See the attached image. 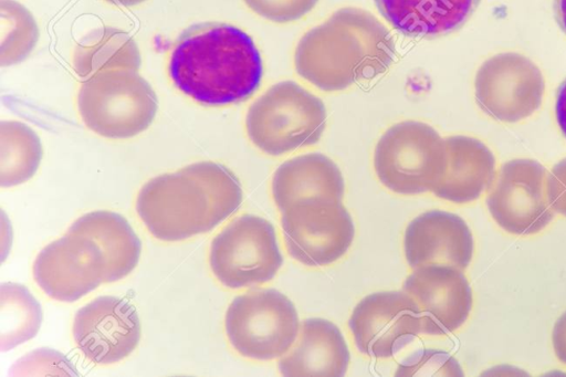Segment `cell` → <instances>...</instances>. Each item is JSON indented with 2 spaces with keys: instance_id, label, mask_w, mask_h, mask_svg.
Listing matches in <instances>:
<instances>
[{
  "instance_id": "1",
  "label": "cell",
  "mask_w": 566,
  "mask_h": 377,
  "mask_svg": "<svg viewBox=\"0 0 566 377\" xmlns=\"http://www.w3.org/2000/svg\"><path fill=\"white\" fill-rule=\"evenodd\" d=\"M174 85L206 106L247 101L259 88L263 64L252 38L223 22L187 28L176 40L168 61Z\"/></svg>"
},
{
  "instance_id": "2",
  "label": "cell",
  "mask_w": 566,
  "mask_h": 377,
  "mask_svg": "<svg viewBox=\"0 0 566 377\" xmlns=\"http://www.w3.org/2000/svg\"><path fill=\"white\" fill-rule=\"evenodd\" d=\"M242 188L226 166L199 161L147 181L136 211L148 231L163 241L209 232L241 205Z\"/></svg>"
},
{
  "instance_id": "3",
  "label": "cell",
  "mask_w": 566,
  "mask_h": 377,
  "mask_svg": "<svg viewBox=\"0 0 566 377\" xmlns=\"http://www.w3.org/2000/svg\"><path fill=\"white\" fill-rule=\"evenodd\" d=\"M395 54L388 29L370 12L347 7L301 38L294 65L312 85L336 92L385 73Z\"/></svg>"
},
{
  "instance_id": "4",
  "label": "cell",
  "mask_w": 566,
  "mask_h": 377,
  "mask_svg": "<svg viewBox=\"0 0 566 377\" xmlns=\"http://www.w3.org/2000/svg\"><path fill=\"white\" fill-rule=\"evenodd\" d=\"M84 124L107 138H129L153 123L158 101L150 84L137 70L115 67L87 77L77 93Z\"/></svg>"
},
{
  "instance_id": "5",
  "label": "cell",
  "mask_w": 566,
  "mask_h": 377,
  "mask_svg": "<svg viewBox=\"0 0 566 377\" xmlns=\"http://www.w3.org/2000/svg\"><path fill=\"white\" fill-rule=\"evenodd\" d=\"M323 101L293 81L272 85L247 113L250 140L263 153L280 156L316 144L325 129Z\"/></svg>"
},
{
  "instance_id": "6",
  "label": "cell",
  "mask_w": 566,
  "mask_h": 377,
  "mask_svg": "<svg viewBox=\"0 0 566 377\" xmlns=\"http://www.w3.org/2000/svg\"><path fill=\"white\" fill-rule=\"evenodd\" d=\"M447 164L446 143L430 125L403 121L379 138L374 167L380 182L399 195L432 191Z\"/></svg>"
},
{
  "instance_id": "7",
  "label": "cell",
  "mask_w": 566,
  "mask_h": 377,
  "mask_svg": "<svg viewBox=\"0 0 566 377\" xmlns=\"http://www.w3.org/2000/svg\"><path fill=\"white\" fill-rule=\"evenodd\" d=\"M226 334L244 357L269 360L283 356L294 344L300 321L292 301L275 289H255L229 305Z\"/></svg>"
},
{
  "instance_id": "8",
  "label": "cell",
  "mask_w": 566,
  "mask_h": 377,
  "mask_svg": "<svg viewBox=\"0 0 566 377\" xmlns=\"http://www.w3.org/2000/svg\"><path fill=\"white\" fill-rule=\"evenodd\" d=\"M210 268L230 289L271 281L283 263L273 224L255 214H242L212 240Z\"/></svg>"
},
{
  "instance_id": "9",
  "label": "cell",
  "mask_w": 566,
  "mask_h": 377,
  "mask_svg": "<svg viewBox=\"0 0 566 377\" xmlns=\"http://www.w3.org/2000/svg\"><path fill=\"white\" fill-rule=\"evenodd\" d=\"M284 242L290 255L307 266L328 265L349 249L355 227L342 201L308 198L282 212Z\"/></svg>"
},
{
  "instance_id": "10",
  "label": "cell",
  "mask_w": 566,
  "mask_h": 377,
  "mask_svg": "<svg viewBox=\"0 0 566 377\" xmlns=\"http://www.w3.org/2000/svg\"><path fill=\"white\" fill-rule=\"evenodd\" d=\"M545 80L537 65L523 54L499 53L479 67L474 96L479 107L502 123H517L542 105Z\"/></svg>"
},
{
  "instance_id": "11",
  "label": "cell",
  "mask_w": 566,
  "mask_h": 377,
  "mask_svg": "<svg viewBox=\"0 0 566 377\" xmlns=\"http://www.w3.org/2000/svg\"><path fill=\"white\" fill-rule=\"evenodd\" d=\"M546 168L517 158L501 166L489 187L486 206L493 220L517 235L542 231L554 218L546 198Z\"/></svg>"
},
{
  "instance_id": "12",
  "label": "cell",
  "mask_w": 566,
  "mask_h": 377,
  "mask_svg": "<svg viewBox=\"0 0 566 377\" xmlns=\"http://www.w3.org/2000/svg\"><path fill=\"white\" fill-rule=\"evenodd\" d=\"M348 325L358 350L375 358L394 356L421 333L418 306L405 291L365 296Z\"/></svg>"
},
{
  "instance_id": "13",
  "label": "cell",
  "mask_w": 566,
  "mask_h": 377,
  "mask_svg": "<svg viewBox=\"0 0 566 377\" xmlns=\"http://www.w3.org/2000/svg\"><path fill=\"white\" fill-rule=\"evenodd\" d=\"M33 275L50 297L74 302L104 282L105 264L93 240L67 232L40 251Z\"/></svg>"
},
{
  "instance_id": "14",
  "label": "cell",
  "mask_w": 566,
  "mask_h": 377,
  "mask_svg": "<svg viewBox=\"0 0 566 377\" xmlns=\"http://www.w3.org/2000/svg\"><path fill=\"white\" fill-rule=\"evenodd\" d=\"M77 348L95 364H112L127 357L138 345L140 322L127 300L103 295L81 307L73 322Z\"/></svg>"
},
{
  "instance_id": "15",
  "label": "cell",
  "mask_w": 566,
  "mask_h": 377,
  "mask_svg": "<svg viewBox=\"0 0 566 377\" xmlns=\"http://www.w3.org/2000/svg\"><path fill=\"white\" fill-rule=\"evenodd\" d=\"M403 291L418 306L421 333L447 335L469 317L472 290L462 270L447 264L416 268L403 284Z\"/></svg>"
},
{
  "instance_id": "16",
  "label": "cell",
  "mask_w": 566,
  "mask_h": 377,
  "mask_svg": "<svg viewBox=\"0 0 566 377\" xmlns=\"http://www.w3.org/2000/svg\"><path fill=\"white\" fill-rule=\"evenodd\" d=\"M403 248L406 260L413 269L447 264L464 270L472 260L474 243L471 230L461 217L431 210L409 222Z\"/></svg>"
},
{
  "instance_id": "17",
  "label": "cell",
  "mask_w": 566,
  "mask_h": 377,
  "mask_svg": "<svg viewBox=\"0 0 566 377\" xmlns=\"http://www.w3.org/2000/svg\"><path fill=\"white\" fill-rule=\"evenodd\" d=\"M296 343L279 360L287 377H340L350 360L346 341L332 322L314 317L300 326Z\"/></svg>"
},
{
  "instance_id": "18",
  "label": "cell",
  "mask_w": 566,
  "mask_h": 377,
  "mask_svg": "<svg viewBox=\"0 0 566 377\" xmlns=\"http://www.w3.org/2000/svg\"><path fill=\"white\" fill-rule=\"evenodd\" d=\"M381 17L412 39H436L461 29L481 0H374Z\"/></svg>"
},
{
  "instance_id": "19",
  "label": "cell",
  "mask_w": 566,
  "mask_h": 377,
  "mask_svg": "<svg viewBox=\"0 0 566 377\" xmlns=\"http://www.w3.org/2000/svg\"><path fill=\"white\" fill-rule=\"evenodd\" d=\"M446 170L432 192L444 200L467 203L476 200L491 186L495 158L481 140L463 135L444 138Z\"/></svg>"
},
{
  "instance_id": "20",
  "label": "cell",
  "mask_w": 566,
  "mask_h": 377,
  "mask_svg": "<svg viewBox=\"0 0 566 377\" xmlns=\"http://www.w3.org/2000/svg\"><path fill=\"white\" fill-rule=\"evenodd\" d=\"M345 182L338 166L321 153H310L281 164L272 178L273 200L281 212L308 198L342 201Z\"/></svg>"
},
{
  "instance_id": "21",
  "label": "cell",
  "mask_w": 566,
  "mask_h": 377,
  "mask_svg": "<svg viewBox=\"0 0 566 377\" xmlns=\"http://www.w3.org/2000/svg\"><path fill=\"white\" fill-rule=\"evenodd\" d=\"M67 232L84 235L96 243L104 259V282L125 277L138 263L140 240L119 213L106 210L88 212L80 217Z\"/></svg>"
},
{
  "instance_id": "22",
  "label": "cell",
  "mask_w": 566,
  "mask_h": 377,
  "mask_svg": "<svg viewBox=\"0 0 566 377\" xmlns=\"http://www.w3.org/2000/svg\"><path fill=\"white\" fill-rule=\"evenodd\" d=\"M139 66L140 53L134 39L112 27L92 30L77 42L73 52L74 71L83 78L107 69L138 71Z\"/></svg>"
},
{
  "instance_id": "23",
  "label": "cell",
  "mask_w": 566,
  "mask_h": 377,
  "mask_svg": "<svg viewBox=\"0 0 566 377\" xmlns=\"http://www.w3.org/2000/svg\"><path fill=\"white\" fill-rule=\"evenodd\" d=\"M41 158V142L33 129L20 122H1V187H12L29 180L36 172Z\"/></svg>"
},
{
  "instance_id": "24",
  "label": "cell",
  "mask_w": 566,
  "mask_h": 377,
  "mask_svg": "<svg viewBox=\"0 0 566 377\" xmlns=\"http://www.w3.org/2000/svg\"><path fill=\"white\" fill-rule=\"evenodd\" d=\"M1 295V349L7 350L32 338L39 331L42 313L36 300L22 285L4 283Z\"/></svg>"
},
{
  "instance_id": "25",
  "label": "cell",
  "mask_w": 566,
  "mask_h": 377,
  "mask_svg": "<svg viewBox=\"0 0 566 377\" xmlns=\"http://www.w3.org/2000/svg\"><path fill=\"white\" fill-rule=\"evenodd\" d=\"M39 39L32 14L13 0H1V65H12L29 55Z\"/></svg>"
},
{
  "instance_id": "26",
  "label": "cell",
  "mask_w": 566,
  "mask_h": 377,
  "mask_svg": "<svg viewBox=\"0 0 566 377\" xmlns=\"http://www.w3.org/2000/svg\"><path fill=\"white\" fill-rule=\"evenodd\" d=\"M396 376H463V373L457 359L449 353L421 349L399 364Z\"/></svg>"
},
{
  "instance_id": "27",
  "label": "cell",
  "mask_w": 566,
  "mask_h": 377,
  "mask_svg": "<svg viewBox=\"0 0 566 377\" xmlns=\"http://www.w3.org/2000/svg\"><path fill=\"white\" fill-rule=\"evenodd\" d=\"M258 15L275 22L296 21L314 9L318 0H243Z\"/></svg>"
},
{
  "instance_id": "28",
  "label": "cell",
  "mask_w": 566,
  "mask_h": 377,
  "mask_svg": "<svg viewBox=\"0 0 566 377\" xmlns=\"http://www.w3.org/2000/svg\"><path fill=\"white\" fill-rule=\"evenodd\" d=\"M546 198L554 212L566 217V158L554 165L547 174Z\"/></svg>"
},
{
  "instance_id": "29",
  "label": "cell",
  "mask_w": 566,
  "mask_h": 377,
  "mask_svg": "<svg viewBox=\"0 0 566 377\" xmlns=\"http://www.w3.org/2000/svg\"><path fill=\"white\" fill-rule=\"evenodd\" d=\"M552 343L556 357L566 365V311L554 324Z\"/></svg>"
},
{
  "instance_id": "30",
  "label": "cell",
  "mask_w": 566,
  "mask_h": 377,
  "mask_svg": "<svg viewBox=\"0 0 566 377\" xmlns=\"http://www.w3.org/2000/svg\"><path fill=\"white\" fill-rule=\"evenodd\" d=\"M555 116L562 133L566 137V80L559 85L556 93Z\"/></svg>"
},
{
  "instance_id": "31",
  "label": "cell",
  "mask_w": 566,
  "mask_h": 377,
  "mask_svg": "<svg viewBox=\"0 0 566 377\" xmlns=\"http://www.w3.org/2000/svg\"><path fill=\"white\" fill-rule=\"evenodd\" d=\"M555 19L566 34V0H554Z\"/></svg>"
},
{
  "instance_id": "32",
  "label": "cell",
  "mask_w": 566,
  "mask_h": 377,
  "mask_svg": "<svg viewBox=\"0 0 566 377\" xmlns=\"http://www.w3.org/2000/svg\"><path fill=\"white\" fill-rule=\"evenodd\" d=\"M107 1L118 4V6L132 7V6H137L146 0H107Z\"/></svg>"
}]
</instances>
